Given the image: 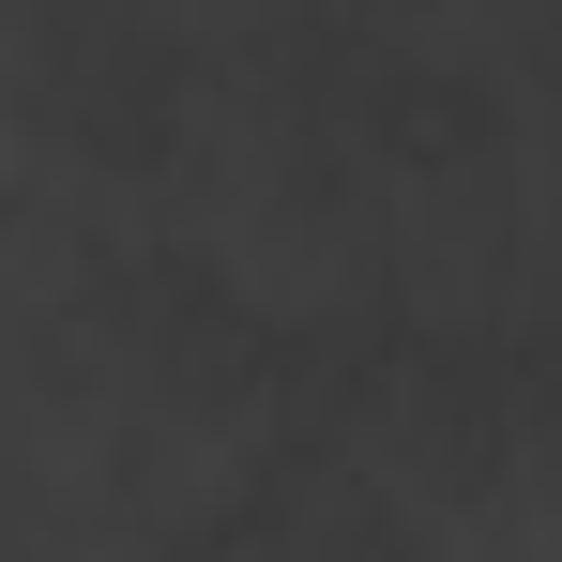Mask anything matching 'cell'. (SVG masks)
Returning a JSON list of instances; mask_svg holds the SVG:
<instances>
[]
</instances>
